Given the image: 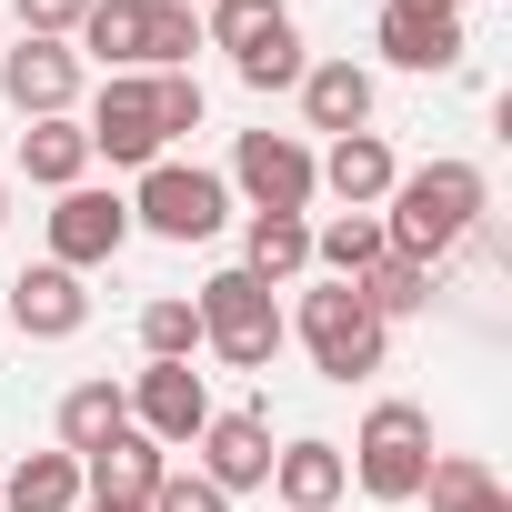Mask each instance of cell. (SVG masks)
I'll return each mask as SVG.
<instances>
[{
  "mask_svg": "<svg viewBox=\"0 0 512 512\" xmlns=\"http://www.w3.org/2000/svg\"><path fill=\"white\" fill-rule=\"evenodd\" d=\"M482 211H492V191H482V171L472 161H422V171H402L392 181V201H382V241L402 251V262H442L452 241H472L482 231Z\"/></svg>",
  "mask_w": 512,
  "mask_h": 512,
  "instance_id": "obj_1",
  "label": "cell"
},
{
  "mask_svg": "<svg viewBox=\"0 0 512 512\" xmlns=\"http://www.w3.org/2000/svg\"><path fill=\"white\" fill-rule=\"evenodd\" d=\"M81 51H101L111 71H191L201 11H171V0H91Z\"/></svg>",
  "mask_w": 512,
  "mask_h": 512,
  "instance_id": "obj_2",
  "label": "cell"
},
{
  "mask_svg": "<svg viewBox=\"0 0 512 512\" xmlns=\"http://www.w3.org/2000/svg\"><path fill=\"white\" fill-rule=\"evenodd\" d=\"M342 472H352L372 502H422V472H432V412H422V402H372Z\"/></svg>",
  "mask_w": 512,
  "mask_h": 512,
  "instance_id": "obj_3",
  "label": "cell"
},
{
  "mask_svg": "<svg viewBox=\"0 0 512 512\" xmlns=\"http://www.w3.org/2000/svg\"><path fill=\"white\" fill-rule=\"evenodd\" d=\"M191 312H201V352H221L231 372H262V362L282 352V302H272V282H251L241 262L211 272V282L191 292Z\"/></svg>",
  "mask_w": 512,
  "mask_h": 512,
  "instance_id": "obj_4",
  "label": "cell"
},
{
  "mask_svg": "<svg viewBox=\"0 0 512 512\" xmlns=\"http://www.w3.org/2000/svg\"><path fill=\"white\" fill-rule=\"evenodd\" d=\"M282 332H302V352H312V372H322V382H372V372H382V342H392V332L362 312V292H352V282L302 292V312H292Z\"/></svg>",
  "mask_w": 512,
  "mask_h": 512,
  "instance_id": "obj_5",
  "label": "cell"
},
{
  "mask_svg": "<svg viewBox=\"0 0 512 512\" xmlns=\"http://www.w3.org/2000/svg\"><path fill=\"white\" fill-rule=\"evenodd\" d=\"M131 221L161 231V241H211V231L231 221V191H221V171H201V161H151L141 191H131Z\"/></svg>",
  "mask_w": 512,
  "mask_h": 512,
  "instance_id": "obj_6",
  "label": "cell"
},
{
  "mask_svg": "<svg viewBox=\"0 0 512 512\" xmlns=\"http://www.w3.org/2000/svg\"><path fill=\"white\" fill-rule=\"evenodd\" d=\"M81 141L101 151V161H121V171H151L171 141H161V111H151V71H111L101 81V101H91V121H81Z\"/></svg>",
  "mask_w": 512,
  "mask_h": 512,
  "instance_id": "obj_7",
  "label": "cell"
},
{
  "mask_svg": "<svg viewBox=\"0 0 512 512\" xmlns=\"http://www.w3.org/2000/svg\"><path fill=\"white\" fill-rule=\"evenodd\" d=\"M231 181L251 191V211H312V191H322V171H312V151L292 131H241L231 141Z\"/></svg>",
  "mask_w": 512,
  "mask_h": 512,
  "instance_id": "obj_8",
  "label": "cell"
},
{
  "mask_svg": "<svg viewBox=\"0 0 512 512\" xmlns=\"http://www.w3.org/2000/svg\"><path fill=\"white\" fill-rule=\"evenodd\" d=\"M201 422H211L201 372H191V362H141V382H131V432H151V442L171 452V442H201Z\"/></svg>",
  "mask_w": 512,
  "mask_h": 512,
  "instance_id": "obj_9",
  "label": "cell"
},
{
  "mask_svg": "<svg viewBox=\"0 0 512 512\" xmlns=\"http://www.w3.org/2000/svg\"><path fill=\"white\" fill-rule=\"evenodd\" d=\"M121 241H131V201H111V191L71 181V191H61V211H51V262H61V272H91V262H111Z\"/></svg>",
  "mask_w": 512,
  "mask_h": 512,
  "instance_id": "obj_10",
  "label": "cell"
},
{
  "mask_svg": "<svg viewBox=\"0 0 512 512\" xmlns=\"http://www.w3.org/2000/svg\"><path fill=\"white\" fill-rule=\"evenodd\" d=\"M0 101H11L21 121H61L81 101V51L71 41H21L11 61H0Z\"/></svg>",
  "mask_w": 512,
  "mask_h": 512,
  "instance_id": "obj_11",
  "label": "cell"
},
{
  "mask_svg": "<svg viewBox=\"0 0 512 512\" xmlns=\"http://www.w3.org/2000/svg\"><path fill=\"white\" fill-rule=\"evenodd\" d=\"M191 452H201V482H211V492L272 482V422H262V412H211Z\"/></svg>",
  "mask_w": 512,
  "mask_h": 512,
  "instance_id": "obj_12",
  "label": "cell"
},
{
  "mask_svg": "<svg viewBox=\"0 0 512 512\" xmlns=\"http://www.w3.org/2000/svg\"><path fill=\"white\" fill-rule=\"evenodd\" d=\"M372 51L392 61V71H462V21L452 11H412V0H382V31H372Z\"/></svg>",
  "mask_w": 512,
  "mask_h": 512,
  "instance_id": "obj_13",
  "label": "cell"
},
{
  "mask_svg": "<svg viewBox=\"0 0 512 512\" xmlns=\"http://www.w3.org/2000/svg\"><path fill=\"white\" fill-rule=\"evenodd\" d=\"M312 171H322V191H332L342 211H382V201H392V181H402V161H392V141H382V131H342Z\"/></svg>",
  "mask_w": 512,
  "mask_h": 512,
  "instance_id": "obj_14",
  "label": "cell"
},
{
  "mask_svg": "<svg viewBox=\"0 0 512 512\" xmlns=\"http://www.w3.org/2000/svg\"><path fill=\"white\" fill-rule=\"evenodd\" d=\"M11 322H21V342H71V332L91 322V292H81V272H61V262H31V272L11 282Z\"/></svg>",
  "mask_w": 512,
  "mask_h": 512,
  "instance_id": "obj_15",
  "label": "cell"
},
{
  "mask_svg": "<svg viewBox=\"0 0 512 512\" xmlns=\"http://www.w3.org/2000/svg\"><path fill=\"white\" fill-rule=\"evenodd\" d=\"M161 472H171V452L151 432H111L101 452H81V502H151Z\"/></svg>",
  "mask_w": 512,
  "mask_h": 512,
  "instance_id": "obj_16",
  "label": "cell"
},
{
  "mask_svg": "<svg viewBox=\"0 0 512 512\" xmlns=\"http://www.w3.org/2000/svg\"><path fill=\"white\" fill-rule=\"evenodd\" d=\"M302 111H312V131H372V71L362 61H312L302 71Z\"/></svg>",
  "mask_w": 512,
  "mask_h": 512,
  "instance_id": "obj_17",
  "label": "cell"
},
{
  "mask_svg": "<svg viewBox=\"0 0 512 512\" xmlns=\"http://www.w3.org/2000/svg\"><path fill=\"white\" fill-rule=\"evenodd\" d=\"M342 482H352V472H342V442H312V432H302V442L272 452V492H282L292 512H332Z\"/></svg>",
  "mask_w": 512,
  "mask_h": 512,
  "instance_id": "obj_18",
  "label": "cell"
},
{
  "mask_svg": "<svg viewBox=\"0 0 512 512\" xmlns=\"http://www.w3.org/2000/svg\"><path fill=\"white\" fill-rule=\"evenodd\" d=\"M241 272L251 282H292V272H312V221L302 211H251V231H241Z\"/></svg>",
  "mask_w": 512,
  "mask_h": 512,
  "instance_id": "obj_19",
  "label": "cell"
},
{
  "mask_svg": "<svg viewBox=\"0 0 512 512\" xmlns=\"http://www.w3.org/2000/svg\"><path fill=\"white\" fill-rule=\"evenodd\" d=\"M0 512H81V462L71 452H21L0 482Z\"/></svg>",
  "mask_w": 512,
  "mask_h": 512,
  "instance_id": "obj_20",
  "label": "cell"
},
{
  "mask_svg": "<svg viewBox=\"0 0 512 512\" xmlns=\"http://www.w3.org/2000/svg\"><path fill=\"white\" fill-rule=\"evenodd\" d=\"M111 432H131V392H121V382H71V392H61V452L81 462V452H101Z\"/></svg>",
  "mask_w": 512,
  "mask_h": 512,
  "instance_id": "obj_21",
  "label": "cell"
},
{
  "mask_svg": "<svg viewBox=\"0 0 512 512\" xmlns=\"http://www.w3.org/2000/svg\"><path fill=\"white\" fill-rule=\"evenodd\" d=\"M422 492H432V512H512V492H502V472L482 452H432Z\"/></svg>",
  "mask_w": 512,
  "mask_h": 512,
  "instance_id": "obj_22",
  "label": "cell"
},
{
  "mask_svg": "<svg viewBox=\"0 0 512 512\" xmlns=\"http://www.w3.org/2000/svg\"><path fill=\"white\" fill-rule=\"evenodd\" d=\"M352 292H362V312H372L382 332H392V322H412V312H432V272H422V262H402V251H382V262H372Z\"/></svg>",
  "mask_w": 512,
  "mask_h": 512,
  "instance_id": "obj_23",
  "label": "cell"
},
{
  "mask_svg": "<svg viewBox=\"0 0 512 512\" xmlns=\"http://www.w3.org/2000/svg\"><path fill=\"white\" fill-rule=\"evenodd\" d=\"M21 171L41 181V191H71L81 171H91V141H81V121L61 111V121H31L21 131Z\"/></svg>",
  "mask_w": 512,
  "mask_h": 512,
  "instance_id": "obj_24",
  "label": "cell"
},
{
  "mask_svg": "<svg viewBox=\"0 0 512 512\" xmlns=\"http://www.w3.org/2000/svg\"><path fill=\"white\" fill-rule=\"evenodd\" d=\"M382 251H392V241H382V211H342L332 231H312V262H322L332 282H362Z\"/></svg>",
  "mask_w": 512,
  "mask_h": 512,
  "instance_id": "obj_25",
  "label": "cell"
},
{
  "mask_svg": "<svg viewBox=\"0 0 512 512\" xmlns=\"http://www.w3.org/2000/svg\"><path fill=\"white\" fill-rule=\"evenodd\" d=\"M231 71H241L251 91H302V71H312V61H302V31H292V21H272L251 51H231Z\"/></svg>",
  "mask_w": 512,
  "mask_h": 512,
  "instance_id": "obj_26",
  "label": "cell"
},
{
  "mask_svg": "<svg viewBox=\"0 0 512 512\" xmlns=\"http://www.w3.org/2000/svg\"><path fill=\"white\" fill-rule=\"evenodd\" d=\"M272 21H292L282 0H201V41H211V51H251Z\"/></svg>",
  "mask_w": 512,
  "mask_h": 512,
  "instance_id": "obj_27",
  "label": "cell"
},
{
  "mask_svg": "<svg viewBox=\"0 0 512 512\" xmlns=\"http://www.w3.org/2000/svg\"><path fill=\"white\" fill-rule=\"evenodd\" d=\"M141 352H151V362H191V352H201V312H191L181 292L141 302Z\"/></svg>",
  "mask_w": 512,
  "mask_h": 512,
  "instance_id": "obj_28",
  "label": "cell"
},
{
  "mask_svg": "<svg viewBox=\"0 0 512 512\" xmlns=\"http://www.w3.org/2000/svg\"><path fill=\"white\" fill-rule=\"evenodd\" d=\"M151 111H161V141L201 131V81L191 71H151Z\"/></svg>",
  "mask_w": 512,
  "mask_h": 512,
  "instance_id": "obj_29",
  "label": "cell"
},
{
  "mask_svg": "<svg viewBox=\"0 0 512 512\" xmlns=\"http://www.w3.org/2000/svg\"><path fill=\"white\" fill-rule=\"evenodd\" d=\"M141 512H231V492H211V482H201V472H161V482H151V502H141Z\"/></svg>",
  "mask_w": 512,
  "mask_h": 512,
  "instance_id": "obj_30",
  "label": "cell"
},
{
  "mask_svg": "<svg viewBox=\"0 0 512 512\" xmlns=\"http://www.w3.org/2000/svg\"><path fill=\"white\" fill-rule=\"evenodd\" d=\"M11 11H21V41H61L91 21V0H11Z\"/></svg>",
  "mask_w": 512,
  "mask_h": 512,
  "instance_id": "obj_31",
  "label": "cell"
},
{
  "mask_svg": "<svg viewBox=\"0 0 512 512\" xmlns=\"http://www.w3.org/2000/svg\"><path fill=\"white\" fill-rule=\"evenodd\" d=\"M412 11H452V21H462V0H412Z\"/></svg>",
  "mask_w": 512,
  "mask_h": 512,
  "instance_id": "obj_32",
  "label": "cell"
},
{
  "mask_svg": "<svg viewBox=\"0 0 512 512\" xmlns=\"http://www.w3.org/2000/svg\"><path fill=\"white\" fill-rule=\"evenodd\" d=\"M91 512H141V502H91Z\"/></svg>",
  "mask_w": 512,
  "mask_h": 512,
  "instance_id": "obj_33",
  "label": "cell"
},
{
  "mask_svg": "<svg viewBox=\"0 0 512 512\" xmlns=\"http://www.w3.org/2000/svg\"><path fill=\"white\" fill-rule=\"evenodd\" d=\"M0 221H11V181H0Z\"/></svg>",
  "mask_w": 512,
  "mask_h": 512,
  "instance_id": "obj_34",
  "label": "cell"
},
{
  "mask_svg": "<svg viewBox=\"0 0 512 512\" xmlns=\"http://www.w3.org/2000/svg\"><path fill=\"white\" fill-rule=\"evenodd\" d=\"M171 11H201V0H171Z\"/></svg>",
  "mask_w": 512,
  "mask_h": 512,
  "instance_id": "obj_35",
  "label": "cell"
}]
</instances>
